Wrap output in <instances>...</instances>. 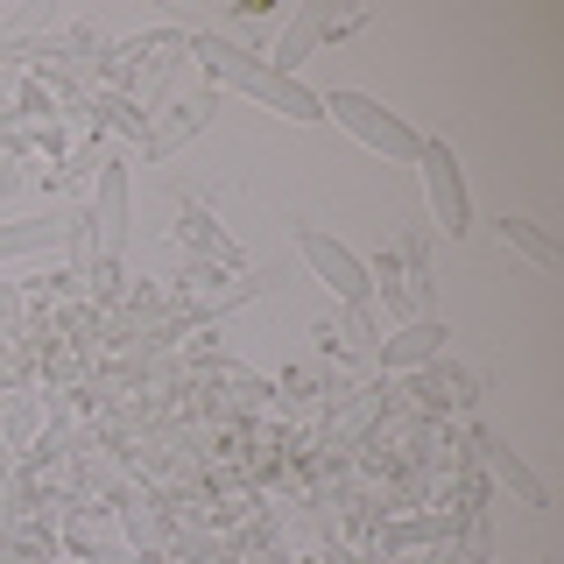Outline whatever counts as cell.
<instances>
[{
	"instance_id": "15",
	"label": "cell",
	"mask_w": 564,
	"mask_h": 564,
	"mask_svg": "<svg viewBox=\"0 0 564 564\" xmlns=\"http://www.w3.org/2000/svg\"><path fill=\"white\" fill-rule=\"evenodd\" d=\"M14 317H22V290H8V282H0V332H14Z\"/></svg>"
},
{
	"instance_id": "10",
	"label": "cell",
	"mask_w": 564,
	"mask_h": 564,
	"mask_svg": "<svg viewBox=\"0 0 564 564\" xmlns=\"http://www.w3.org/2000/svg\"><path fill=\"white\" fill-rule=\"evenodd\" d=\"M501 247H508V254H522L529 269H543V275H557V269H564V247L543 234L536 219H522V212H508V219H501Z\"/></svg>"
},
{
	"instance_id": "13",
	"label": "cell",
	"mask_w": 564,
	"mask_h": 564,
	"mask_svg": "<svg viewBox=\"0 0 564 564\" xmlns=\"http://www.w3.org/2000/svg\"><path fill=\"white\" fill-rule=\"evenodd\" d=\"M431 402H458V410H466V402H473V375H466V367L431 360Z\"/></svg>"
},
{
	"instance_id": "7",
	"label": "cell",
	"mask_w": 564,
	"mask_h": 564,
	"mask_svg": "<svg viewBox=\"0 0 564 564\" xmlns=\"http://www.w3.org/2000/svg\"><path fill=\"white\" fill-rule=\"evenodd\" d=\"M473 445H480V466H487V473H494V480H501L508 494H516L522 508H551V480H543V473L529 466L522 452H508L494 431H473Z\"/></svg>"
},
{
	"instance_id": "2",
	"label": "cell",
	"mask_w": 564,
	"mask_h": 564,
	"mask_svg": "<svg viewBox=\"0 0 564 564\" xmlns=\"http://www.w3.org/2000/svg\"><path fill=\"white\" fill-rule=\"evenodd\" d=\"M325 120H339L352 141H367L388 163H416V149H423V134L402 113H388L375 93H325Z\"/></svg>"
},
{
	"instance_id": "17",
	"label": "cell",
	"mask_w": 564,
	"mask_h": 564,
	"mask_svg": "<svg viewBox=\"0 0 564 564\" xmlns=\"http://www.w3.org/2000/svg\"><path fill=\"white\" fill-rule=\"evenodd\" d=\"M0 458H8V437H0Z\"/></svg>"
},
{
	"instance_id": "6",
	"label": "cell",
	"mask_w": 564,
	"mask_h": 564,
	"mask_svg": "<svg viewBox=\"0 0 564 564\" xmlns=\"http://www.w3.org/2000/svg\"><path fill=\"white\" fill-rule=\"evenodd\" d=\"M445 346H452V325H445V317H410V325H395L375 346V360L388 367V375H423L431 360H445Z\"/></svg>"
},
{
	"instance_id": "12",
	"label": "cell",
	"mask_w": 564,
	"mask_h": 564,
	"mask_svg": "<svg viewBox=\"0 0 564 564\" xmlns=\"http://www.w3.org/2000/svg\"><path fill=\"white\" fill-rule=\"evenodd\" d=\"M176 113H184V120H155V128H149V155H170V149H176V141H184L191 128H205L212 99H191V106H176Z\"/></svg>"
},
{
	"instance_id": "4",
	"label": "cell",
	"mask_w": 564,
	"mask_h": 564,
	"mask_svg": "<svg viewBox=\"0 0 564 564\" xmlns=\"http://www.w3.org/2000/svg\"><path fill=\"white\" fill-rule=\"evenodd\" d=\"M416 176H423V198H431V219L458 240L473 226V198H466V176H458L452 141H423V149H416Z\"/></svg>"
},
{
	"instance_id": "14",
	"label": "cell",
	"mask_w": 564,
	"mask_h": 564,
	"mask_svg": "<svg viewBox=\"0 0 564 564\" xmlns=\"http://www.w3.org/2000/svg\"><path fill=\"white\" fill-rule=\"evenodd\" d=\"M29 423H35V402H14V410H8V452L29 445Z\"/></svg>"
},
{
	"instance_id": "5",
	"label": "cell",
	"mask_w": 564,
	"mask_h": 564,
	"mask_svg": "<svg viewBox=\"0 0 564 564\" xmlns=\"http://www.w3.org/2000/svg\"><path fill=\"white\" fill-rule=\"evenodd\" d=\"M85 234H93L99 269H120V247H128V170L120 163H99V191H93V212H85Z\"/></svg>"
},
{
	"instance_id": "9",
	"label": "cell",
	"mask_w": 564,
	"mask_h": 564,
	"mask_svg": "<svg viewBox=\"0 0 564 564\" xmlns=\"http://www.w3.org/2000/svg\"><path fill=\"white\" fill-rule=\"evenodd\" d=\"M78 212H35V219H14L0 226V261H22V254H50L57 240H70Z\"/></svg>"
},
{
	"instance_id": "16",
	"label": "cell",
	"mask_w": 564,
	"mask_h": 564,
	"mask_svg": "<svg viewBox=\"0 0 564 564\" xmlns=\"http://www.w3.org/2000/svg\"><path fill=\"white\" fill-rule=\"evenodd\" d=\"M360 564H395V557H388V551H367V557H360Z\"/></svg>"
},
{
	"instance_id": "1",
	"label": "cell",
	"mask_w": 564,
	"mask_h": 564,
	"mask_svg": "<svg viewBox=\"0 0 564 564\" xmlns=\"http://www.w3.org/2000/svg\"><path fill=\"white\" fill-rule=\"evenodd\" d=\"M191 50H198V64L219 85L261 99L269 113H282V120H325V93H311L304 78H282V70H269V57H254V50L226 43V35H191Z\"/></svg>"
},
{
	"instance_id": "11",
	"label": "cell",
	"mask_w": 564,
	"mask_h": 564,
	"mask_svg": "<svg viewBox=\"0 0 564 564\" xmlns=\"http://www.w3.org/2000/svg\"><path fill=\"white\" fill-rule=\"evenodd\" d=\"M437 536H458V516H410V522H388L381 551H416V543H437Z\"/></svg>"
},
{
	"instance_id": "3",
	"label": "cell",
	"mask_w": 564,
	"mask_h": 564,
	"mask_svg": "<svg viewBox=\"0 0 564 564\" xmlns=\"http://www.w3.org/2000/svg\"><path fill=\"white\" fill-rule=\"evenodd\" d=\"M296 254L311 261L317 282H325L346 311H367V304H375V275H367V261L352 254V247H339L332 234H317V226H296Z\"/></svg>"
},
{
	"instance_id": "8",
	"label": "cell",
	"mask_w": 564,
	"mask_h": 564,
	"mask_svg": "<svg viewBox=\"0 0 564 564\" xmlns=\"http://www.w3.org/2000/svg\"><path fill=\"white\" fill-rule=\"evenodd\" d=\"M332 29V8L325 0H304V8L290 14V22H282V43H275V57H269V70H282V78H296V64L311 57L317 50V35Z\"/></svg>"
}]
</instances>
